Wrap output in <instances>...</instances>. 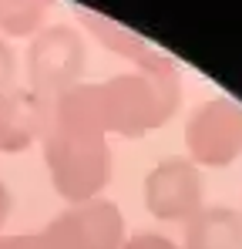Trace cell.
<instances>
[{"instance_id":"9","label":"cell","mask_w":242,"mask_h":249,"mask_svg":"<svg viewBox=\"0 0 242 249\" xmlns=\"http://www.w3.org/2000/svg\"><path fill=\"white\" fill-rule=\"evenodd\" d=\"M0 249H74V246L64 239V232L54 222H47V229H40V232L0 236Z\"/></svg>"},{"instance_id":"5","label":"cell","mask_w":242,"mask_h":249,"mask_svg":"<svg viewBox=\"0 0 242 249\" xmlns=\"http://www.w3.org/2000/svg\"><path fill=\"white\" fill-rule=\"evenodd\" d=\"M74 249H121L124 243V215L108 199H87L68 206L57 219H51Z\"/></svg>"},{"instance_id":"3","label":"cell","mask_w":242,"mask_h":249,"mask_svg":"<svg viewBox=\"0 0 242 249\" xmlns=\"http://www.w3.org/2000/svg\"><path fill=\"white\" fill-rule=\"evenodd\" d=\"M185 148L195 165L222 168L242 155V105L212 98L199 105L185 122Z\"/></svg>"},{"instance_id":"7","label":"cell","mask_w":242,"mask_h":249,"mask_svg":"<svg viewBox=\"0 0 242 249\" xmlns=\"http://www.w3.org/2000/svg\"><path fill=\"white\" fill-rule=\"evenodd\" d=\"M182 249H242V212L229 206H205L185 222Z\"/></svg>"},{"instance_id":"2","label":"cell","mask_w":242,"mask_h":249,"mask_svg":"<svg viewBox=\"0 0 242 249\" xmlns=\"http://www.w3.org/2000/svg\"><path fill=\"white\" fill-rule=\"evenodd\" d=\"M84 37L78 27L71 24H51L34 34V41L27 47V88L54 101L57 94H64L68 88L81 84L84 74Z\"/></svg>"},{"instance_id":"12","label":"cell","mask_w":242,"mask_h":249,"mask_svg":"<svg viewBox=\"0 0 242 249\" xmlns=\"http://www.w3.org/2000/svg\"><path fill=\"white\" fill-rule=\"evenodd\" d=\"M7 212H10V189H7V185L0 182V226H3Z\"/></svg>"},{"instance_id":"4","label":"cell","mask_w":242,"mask_h":249,"mask_svg":"<svg viewBox=\"0 0 242 249\" xmlns=\"http://www.w3.org/2000/svg\"><path fill=\"white\" fill-rule=\"evenodd\" d=\"M145 209L161 222H189L195 212L205 209V178L192 159L168 155L158 165L148 168L145 185Z\"/></svg>"},{"instance_id":"1","label":"cell","mask_w":242,"mask_h":249,"mask_svg":"<svg viewBox=\"0 0 242 249\" xmlns=\"http://www.w3.org/2000/svg\"><path fill=\"white\" fill-rule=\"evenodd\" d=\"M44 162L57 196L71 206L104 192L111 182V148L98 84H74L51 101Z\"/></svg>"},{"instance_id":"11","label":"cell","mask_w":242,"mask_h":249,"mask_svg":"<svg viewBox=\"0 0 242 249\" xmlns=\"http://www.w3.org/2000/svg\"><path fill=\"white\" fill-rule=\"evenodd\" d=\"M121 249H182V246L172 243V239H165V236H158V232H138V236L124 239Z\"/></svg>"},{"instance_id":"10","label":"cell","mask_w":242,"mask_h":249,"mask_svg":"<svg viewBox=\"0 0 242 249\" xmlns=\"http://www.w3.org/2000/svg\"><path fill=\"white\" fill-rule=\"evenodd\" d=\"M14 78H17V57H14V47L0 37V94H7L14 88Z\"/></svg>"},{"instance_id":"8","label":"cell","mask_w":242,"mask_h":249,"mask_svg":"<svg viewBox=\"0 0 242 249\" xmlns=\"http://www.w3.org/2000/svg\"><path fill=\"white\" fill-rule=\"evenodd\" d=\"M54 0H0V34L3 37H34L44 31V17Z\"/></svg>"},{"instance_id":"6","label":"cell","mask_w":242,"mask_h":249,"mask_svg":"<svg viewBox=\"0 0 242 249\" xmlns=\"http://www.w3.org/2000/svg\"><path fill=\"white\" fill-rule=\"evenodd\" d=\"M51 122V101L31 88H10L0 94V152L17 155L44 138Z\"/></svg>"}]
</instances>
